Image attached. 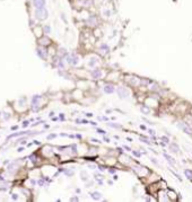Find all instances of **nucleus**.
<instances>
[{"label": "nucleus", "instance_id": "f257e3e1", "mask_svg": "<svg viewBox=\"0 0 192 202\" xmlns=\"http://www.w3.org/2000/svg\"><path fill=\"white\" fill-rule=\"evenodd\" d=\"M35 16H36L37 19H40V21H44V19H47V16H49V13H47V8L45 7H43V8H37L36 11H35Z\"/></svg>", "mask_w": 192, "mask_h": 202}, {"label": "nucleus", "instance_id": "f03ea898", "mask_svg": "<svg viewBox=\"0 0 192 202\" xmlns=\"http://www.w3.org/2000/svg\"><path fill=\"white\" fill-rule=\"evenodd\" d=\"M116 92H118V95H119L120 98H128L129 97V92L123 87H119Z\"/></svg>", "mask_w": 192, "mask_h": 202}, {"label": "nucleus", "instance_id": "7ed1b4c3", "mask_svg": "<svg viewBox=\"0 0 192 202\" xmlns=\"http://www.w3.org/2000/svg\"><path fill=\"white\" fill-rule=\"evenodd\" d=\"M67 61L70 64H73V66H77L78 63H79V58H78V55H76V54H71L70 57L67 58Z\"/></svg>", "mask_w": 192, "mask_h": 202}, {"label": "nucleus", "instance_id": "20e7f679", "mask_svg": "<svg viewBox=\"0 0 192 202\" xmlns=\"http://www.w3.org/2000/svg\"><path fill=\"white\" fill-rule=\"evenodd\" d=\"M33 4L35 6V8H43L45 7V0H33Z\"/></svg>", "mask_w": 192, "mask_h": 202}, {"label": "nucleus", "instance_id": "39448f33", "mask_svg": "<svg viewBox=\"0 0 192 202\" xmlns=\"http://www.w3.org/2000/svg\"><path fill=\"white\" fill-rule=\"evenodd\" d=\"M114 90H115V88H114L113 85H105V86H104V92H105L106 94L114 93Z\"/></svg>", "mask_w": 192, "mask_h": 202}, {"label": "nucleus", "instance_id": "423d86ee", "mask_svg": "<svg viewBox=\"0 0 192 202\" xmlns=\"http://www.w3.org/2000/svg\"><path fill=\"white\" fill-rule=\"evenodd\" d=\"M179 126H180V128H181V129L183 130V131H184L187 135H191V133H192V130L190 129V128H188L187 124H184V123H180V124H179Z\"/></svg>", "mask_w": 192, "mask_h": 202}, {"label": "nucleus", "instance_id": "0eeeda50", "mask_svg": "<svg viewBox=\"0 0 192 202\" xmlns=\"http://www.w3.org/2000/svg\"><path fill=\"white\" fill-rule=\"evenodd\" d=\"M8 189H9V183L8 182H5V180L4 181H0V190L1 191H6Z\"/></svg>", "mask_w": 192, "mask_h": 202}, {"label": "nucleus", "instance_id": "6e6552de", "mask_svg": "<svg viewBox=\"0 0 192 202\" xmlns=\"http://www.w3.org/2000/svg\"><path fill=\"white\" fill-rule=\"evenodd\" d=\"M90 75H92V77H93V78L97 79V78H101V76H102V72H101V70H98V69H95V70H93V71L90 72Z\"/></svg>", "mask_w": 192, "mask_h": 202}, {"label": "nucleus", "instance_id": "1a4fd4ad", "mask_svg": "<svg viewBox=\"0 0 192 202\" xmlns=\"http://www.w3.org/2000/svg\"><path fill=\"white\" fill-rule=\"evenodd\" d=\"M90 197H92V199L98 201V200L102 199V194H101L99 192H92V193H90Z\"/></svg>", "mask_w": 192, "mask_h": 202}, {"label": "nucleus", "instance_id": "9d476101", "mask_svg": "<svg viewBox=\"0 0 192 202\" xmlns=\"http://www.w3.org/2000/svg\"><path fill=\"white\" fill-rule=\"evenodd\" d=\"M97 63H98V59H97V58H95V57H93V58H90V59H89L88 66L89 67H95Z\"/></svg>", "mask_w": 192, "mask_h": 202}, {"label": "nucleus", "instance_id": "9b49d317", "mask_svg": "<svg viewBox=\"0 0 192 202\" xmlns=\"http://www.w3.org/2000/svg\"><path fill=\"white\" fill-rule=\"evenodd\" d=\"M37 54H38V55H40L42 59H45V58H47V52H45V50H44V49L38 47V49H37Z\"/></svg>", "mask_w": 192, "mask_h": 202}, {"label": "nucleus", "instance_id": "f8f14e48", "mask_svg": "<svg viewBox=\"0 0 192 202\" xmlns=\"http://www.w3.org/2000/svg\"><path fill=\"white\" fill-rule=\"evenodd\" d=\"M163 156H164V157L166 158L167 161H168L170 164H172V165H174V164H175V161H174V159H173V158H172V157H171L170 155H168V154H166V152H164V154H163Z\"/></svg>", "mask_w": 192, "mask_h": 202}, {"label": "nucleus", "instance_id": "ddd939ff", "mask_svg": "<svg viewBox=\"0 0 192 202\" xmlns=\"http://www.w3.org/2000/svg\"><path fill=\"white\" fill-rule=\"evenodd\" d=\"M170 149H171L173 152H179V151H180V148H179V146H177L176 143H172V145L170 146Z\"/></svg>", "mask_w": 192, "mask_h": 202}, {"label": "nucleus", "instance_id": "4468645a", "mask_svg": "<svg viewBox=\"0 0 192 202\" xmlns=\"http://www.w3.org/2000/svg\"><path fill=\"white\" fill-rule=\"evenodd\" d=\"M80 176H81V180H84V181H87V180L89 178L88 174H87V172H85V171L80 172Z\"/></svg>", "mask_w": 192, "mask_h": 202}, {"label": "nucleus", "instance_id": "2eb2a0df", "mask_svg": "<svg viewBox=\"0 0 192 202\" xmlns=\"http://www.w3.org/2000/svg\"><path fill=\"white\" fill-rule=\"evenodd\" d=\"M16 167H17V165H16L15 163H13V164H10V165L8 166V172H9V173H11V172L16 171Z\"/></svg>", "mask_w": 192, "mask_h": 202}, {"label": "nucleus", "instance_id": "dca6fc26", "mask_svg": "<svg viewBox=\"0 0 192 202\" xmlns=\"http://www.w3.org/2000/svg\"><path fill=\"white\" fill-rule=\"evenodd\" d=\"M184 174H185V176H187L189 180H192V171L191 169H185V171H184Z\"/></svg>", "mask_w": 192, "mask_h": 202}, {"label": "nucleus", "instance_id": "f3484780", "mask_svg": "<svg viewBox=\"0 0 192 202\" xmlns=\"http://www.w3.org/2000/svg\"><path fill=\"white\" fill-rule=\"evenodd\" d=\"M103 15L105 17H110V16L112 15V11L110 10V9H105V10H103Z\"/></svg>", "mask_w": 192, "mask_h": 202}, {"label": "nucleus", "instance_id": "a211bd4d", "mask_svg": "<svg viewBox=\"0 0 192 202\" xmlns=\"http://www.w3.org/2000/svg\"><path fill=\"white\" fill-rule=\"evenodd\" d=\"M107 125H109L110 128H114V129H119V128H121V125L118 124V123H109Z\"/></svg>", "mask_w": 192, "mask_h": 202}, {"label": "nucleus", "instance_id": "6ab92c4d", "mask_svg": "<svg viewBox=\"0 0 192 202\" xmlns=\"http://www.w3.org/2000/svg\"><path fill=\"white\" fill-rule=\"evenodd\" d=\"M162 140H163L164 143H168V142H170V139L167 138L166 135H163V137H162Z\"/></svg>", "mask_w": 192, "mask_h": 202}, {"label": "nucleus", "instance_id": "aec40b11", "mask_svg": "<svg viewBox=\"0 0 192 202\" xmlns=\"http://www.w3.org/2000/svg\"><path fill=\"white\" fill-rule=\"evenodd\" d=\"M141 112L142 113H146V114H148L149 112H150V109H148V107H141Z\"/></svg>", "mask_w": 192, "mask_h": 202}, {"label": "nucleus", "instance_id": "412c9836", "mask_svg": "<svg viewBox=\"0 0 192 202\" xmlns=\"http://www.w3.org/2000/svg\"><path fill=\"white\" fill-rule=\"evenodd\" d=\"M49 38H43V40H41V43L43 44V45H47L49 44Z\"/></svg>", "mask_w": 192, "mask_h": 202}, {"label": "nucleus", "instance_id": "4be33fe9", "mask_svg": "<svg viewBox=\"0 0 192 202\" xmlns=\"http://www.w3.org/2000/svg\"><path fill=\"white\" fill-rule=\"evenodd\" d=\"M4 119H5V120H7V121H8V120L10 119V116H9V114H8V113H5V114H4Z\"/></svg>", "mask_w": 192, "mask_h": 202}, {"label": "nucleus", "instance_id": "5701e85b", "mask_svg": "<svg viewBox=\"0 0 192 202\" xmlns=\"http://www.w3.org/2000/svg\"><path fill=\"white\" fill-rule=\"evenodd\" d=\"M28 123H30L28 121H24V122H23V128H27V126H28Z\"/></svg>", "mask_w": 192, "mask_h": 202}, {"label": "nucleus", "instance_id": "b1692460", "mask_svg": "<svg viewBox=\"0 0 192 202\" xmlns=\"http://www.w3.org/2000/svg\"><path fill=\"white\" fill-rule=\"evenodd\" d=\"M97 132H98L99 135H106V132H105L104 130H102V129H98L97 130Z\"/></svg>", "mask_w": 192, "mask_h": 202}, {"label": "nucleus", "instance_id": "393cba45", "mask_svg": "<svg viewBox=\"0 0 192 202\" xmlns=\"http://www.w3.org/2000/svg\"><path fill=\"white\" fill-rule=\"evenodd\" d=\"M132 154H133L136 157H140V156H141V154H140V152H138V151H132Z\"/></svg>", "mask_w": 192, "mask_h": 202}, {"label": "nucleus", "instance_id": "a878e982", "mask_svg": "<svg viewBox=\"0 0 192 202\" xmlns=\"http://www.w3.org/2000/svg\"><path fill=\"white\" fill-rule=\"evenodd\" d=\"M11 199H13V200H18V195H17L16 193H14V194L11 195Z\"/></svg>", "mask_w": 192, "mask_h": 202}, {"label": "nucleus", "instance_id": "bb28decb", "mask_svg": "<svg viewBox=\"0 0 192 202\" xmlns=\"http://www.w3.org/2000/svg\"><path fill=\"white\" fill-rule=\"evenodd\" d=\"M141 141H144L145 143H147V145H150V141L148 139H141Z\"/></svg>", "mask_w": 192, "mask_h": 202}, {"label": "nucleus", "instance_id": "cd10ccee", "mask_svg": "<svg viewBox=\"0 0 192 202\" xmlns=\"http://www.w3.org/2000/svg\"><path fill=\"white\" fill-rule=\"evenodd\" d=\"M57 137V135H47V139L50 140V139H53V138H55Z\"/></svg>", "mask_w": 192, "mask_h": 202}, {"label": "nucleus", "instance_id": "c85d7f7f", "mask_svg": "<svg viewBox=\"0 0 192 202\" xmlns=\"http://www.w3.org/2000/svg\"><path fill=\"white\" fill-rule=\"evenodd\" d=\"M151 161H153L154 164H156V165L158 164V163H157V159H155V158H151Z\"/></svg>", "mask_w": 192, "mask_h": 202}, {"label": "nucleus", "instance_id": "c756f323", "mask_svg": "<svg viewBox=\"0 0 192 202\" xmlns=\"http://www.w3.org/2000/svg\"><path fill=\"white\" fill-rule=\"evenodd\" d=\"M45 32L47 33H50V27L49 26H45Z\"/></svg>", "mask_w": 192, "mask_h": 202}, {"label": "nucleus", "instance_id": "7c9ffc66", "mask_svg": "<svg viewBox=\"0 0 192 202\" xmlns=\"http://www.w3.org/2000/svg\"><path fill=\"white\" fill-rule=\"evenodd\" d=\"M19 143H21V145H25V143H26V140H25V139H24V140H21V141L19 142Z\"/></svg>", "mask_w": 192, "mask_h": 202}, {"label": "nucleus", "instance_id": "2f4dec72", "mask_svg": "<svg viewBox=\"0 0 192 202\" xmlns=\"http://www.w3.org/2000/svg\"><path fill=\"white\" fill-rule=\"evenodd\" d=\"M87 116H88V118H92V116H93V114H92V113H87Z\"/></svg>", "mask_w": 192, "mask_h": 202}, {"label": "nucleus", "instance_id": "473e14b6", "mask_svg": "<svg viewBox=\"0 0 192 202\" xmlns=\"http://www.w3.org/2000/svg\"><path fill=\"white\" fill-rule=\"evenodd\" d=\"M24 150V148H23V147H21V148H18V151H19V152H21V151H23Z\"/></svg>", "mask_w": 192, "mask_h": 202}, {"label": "nucleus", "instance_id": "72a5a7b5", "mask_svg": "<svg viewBox=\"0 0 192 202\" xmlns=\"http://www.w3.org/2000/svg\"><path fill=\"white\" fill-rule=\"evenodd\" d=\"M124 148H125V149H127V150H128V151H130V150H131V149H130V147H127V146H125Z\"/></svg>", "mask_w": 192, "mask_h": 202}, {"label": "nucleus", "instance_id": "f704fd0d", "mask_svg": "<svg viewBox=\"0 0 192 202\" xmlns=\"http://www.w3.org/2000/svg\"><path fill=\"white\" fill-rule=\"evenodd\" d=\"M149 133H150V135H154V133H155V132H154V131H153V130H149Z\"/></svg>", "mask_w": 192, "mask_h": 202}]
</instances>
